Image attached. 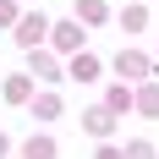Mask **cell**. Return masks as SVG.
Here are the masks:
<instances>
[{"mask_svg":"<svg viewBox=\"0 0 159 159\" xmlns=\"http://www.w3.org/2000/svg\"><path fill=\"white\" fill-rule=\"evenodd\" d=\"M44 33H49V22H44V16H22V22H16V44L39 49V39H44Z\"/></svg>","mask_w":159,"mask_h":159,"instance_id":"1","label":"cell"},{"mask_svg":"<svg viewBox=\"0 0 159 159\" xmlns=\"http://www.w3.org/2000/svg\"><path fill=\"white\" fill-rule=\"evenodd\" d=\"M115 71H121V77H148V61L132 55V49H121V55H115Z\"/></svg>","mask_w":159,"mask_h":159,"instance_id":"2","label":"cell"},{"mask_svg":"<svg viewBox=\"0 0 159 159\" xmlns=\"http://www.w3.org/2000/svg\"><path fill=\"white\" fill-rule=\"evenodd\" d=\"M55 49H82V22H61L55 28Z\"/></svg>","mask_w":159,"mask_h":159,"instance_id":"3","label":"cell"},{"mask_svg":"<svg viewBox=\"0 0 159 159\" xmlns=\"http://www.w3.org/2000/svg\"><path fill=\"white\" fill-rule=\"evenodd\" d=\"M33 115H39V121H55V115H61V93H39L33 99Z\"/></svg>","mask_w":159,"mask_h":159,"instance_id":"4","label":"cell"},{"mask_svg":"<svg viewBox=\"0 0 159 159\" xmlns=\"http://www.w3.org/2000/svg\"><path fill=\"white\" fill-rule=\"evenodd\" d=\"M22 159H55V143L49 137H28L22 143Z\"/></svg>","mask_w":159,"mask_h":159,"instance_id":"5","label":"cell"},{"mask_svg":"<svg viewBox=\"0 0 159 159\" xmlns=\"http://www.w3.org/2000/svg\"><path fill=\"white\" fill-rule=\"evenodd\" d=\"M28 82L33 77H6V99H11V104H28V93H33Z\"/></svg>","mask_w":159,"mask_h":159,"instance_id":"6","label":"cell"},{"mask_svg":"<svg viewBox=\"0 0 159 159\" xmlns=\"http://www.w3.org/2000/svg\"><path fill=\"white\" fill-rule=\"evenodd\" d=\"M82 126L93 132V137H104V132H110V110H88V115H82Z\"/></svg>","mask_w":159,"mask_h":159,"instance_id":"7","label":"cell"},{"mask_svg":"<svg viewBox=\"0 0 159 159\" xmlns=\"http://www.w3.org/2000/svg\"><path fill=\"white\" fill-rule=\"evenodd\" d=\"M71 77H77V82L99 77V61H93V55H77V61H71Z\"/></svg>","mask_w":159,"mask_h":159,"instance_id":"8","label":"cell"},{"mask_svg":"<svg viewBox=\"0 0 159 159\" xmlns=\"http://www.w3.org/2000/svg\"><path fill=\"white\" fill-rule=\"evenodd\" d=\"M77 16L82 22H104V0H77Z\"/></svg>","mask_w":159,"mask_h":159,"instance_id":"9","label":"cell"},{"mask_svg":"<svg viewBox=\"0 0 159 159\" xmlns=\"http://www.w3.org/2000/svg\"><path fill=\"white\" fill-rule=\"evenodd\" d=\"M28 66H33V71H39V77H55V71H61V66L49 61V55H39V49H33V55H28Z\"/></svg>","mask_w":159,"mask_h":159,"instance_id":"10","label":"cell"},{"mask_svg":"<svg viewBox=\"0 0 159 159\" xmlns=\"http://www.w3.org/2000/svg\"><path fill=\"white\" fill-rule=\"evenodd\" d=\"M143 22H148V11H143V6H132V11H121V28H132V33H137Z\"/></svg>","mask_w":159,"mask_h":159,"instance_id":"11","label":"cell"},{"mask_svg":"<svg viewBox=\"0 0 159 159\" xmlns=\"http://www.w3.org/2000/svg\"><path fill=\"white\" fill-rule=\"evenodd\" d=\"M137 104H143V115H159V88H143V99H137Z\"/></svg>","mask_w":159,"mask_h":159,"instance_id":"12","label":"cell"},{"mask_svg":"<svg viewBox=\"0 0 159 159\" xmlns=\"http://www.w3.org/2000/svg\"><path fill=\"white\" fill-rule=\"evenodd\" d=\"M126 159H154V148H148V143H132V148H126Z\"/></svg>","mask_w":159,"mask_h":159,"instance_id":"13","label":"cell"},{"mask_svg":"<svg viewBox=\"0 0 159 159\" xmlns=\"http://www.w3.org/2000/svg\"><path fill=\"white\" fill-rule=\"evenodd\" d=\"M6 22H16V6H11V0H0V28H6Z\"/></svg>","mask_w":159,"mask_h":159,"instance_id":"14","label":"cell"},{"mask_svg":"<svg viewBox=\"0 0 159 159\" xmlns=\"http://www.w3.org/2000/svg\"><path fill=\"white\" fill-rule=\"evenodd\" d=\"M99 159H126V154H115V148H99Z\"/></svg>","mask_w":159,"mask_h":159,"instance_id":"15","label":"cell"},{"mask_svg":"<svg viewBox=\"0 0 159 159\" xmlns=\"http://www.w3.org/2000/svg\"><path fill=\"white\" fill-rule=\"evenodd\" d=\"M6 148H11V143H6V132H0V154H6Z\"/></svg>","mask_w":159,"mask_h":159,"instance_id":"16","label":"cell"}]
</instances>
